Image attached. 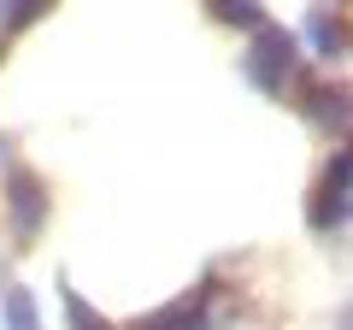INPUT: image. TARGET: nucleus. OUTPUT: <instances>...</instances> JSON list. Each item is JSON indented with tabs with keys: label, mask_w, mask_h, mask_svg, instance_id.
Listing matches in <instances>:
<instances>
[{
	"label": "nucleus",
	"mask_w": 353,
	"mask_h": 330,
	"mask_svg": "<svg viewBox=\"0 0 353 330\" xmlns=\"http://www.w3.org/2000/svg\"><path fill=\"white\" fill-rule=\"evenodd\" d=\"M218 12H224V18H241V24H253V0H218Z\"/></svg>",
	"instance_id": "obj_6"
},
{
	"label": "nucleus",
	"mask_w": 353,
	"mask_h": 330,
	"mask_svg": "<svg viewBox=\"0 0 353 330\" xmlns=\"http://www.w3.org/2000/svg\"><path fill=\"white\" fill-rule=\"evenodd\" d=\"M141 330H201V318L189 313V301H176V307H165L159 318H148Z\"/></svg>",
	"instance_id": "obj_3"
},
{
	"label": "nucleus",
	"mask_w": 353,
	"mask_h": 330,
	"mask_svg": "<svg viewBox=\"0 0 353 330\" xmlns=\"http://www.w3.org/2000/svg\"><path fill=\"white\" fill-rule=\"evenodd\" d=\"M36 183H30V177H18L12 183V213H18V236H30V230H36Z\"/></svg>",
	"instance_id": "obj_2"
},
{
	"label": "nucleus",
	"mask_w": 353,
	"mask_h": 330,
	"mask_svg": "<svg viewBox=\"0 0 353 330\" xmlns=\"http://www.w3.org/2000/svg\"><path fill=\"white\" fill-rule=\"evenodd\" d=\"M248 77L259 83L265 95H277L283 83L294 77V41L283 36V30H265V36L253 41V53H248Z\"/></svg>",
	"instance_id": "obj_1"
},
{
	"label": "nucleus",
	"mask_w": 353,
	"mask_h": 330,
	"mask_svg": "<svg viewBox=\"0 0 353 330\" xmlns=\"http://www.w3.org/2000/svg\"><path fill=\"white\" fill-rule=\"evenodd\" d=\"M65 307H71V318H77V330H106L101 318H88V307L77 301V295H65Z\"/></svg>",
	"instance_id": "obj_5"
},
{
	"label": "nucleus",
	"mask_w": 353,
	"mask_h": 330,
	"mask_svg": "<svg viewBox=\"0 0 353 330\" xmlns=\"http://www.w3.org/2000/svg\"><path fill=\"white\" fill-rule=\"evenodd\" d=\"M6 318H12V330H36V307H30V295H24V289L6 295Z\"/></svg>",
	"instance_id": "obj_4"
}]
</instances>
